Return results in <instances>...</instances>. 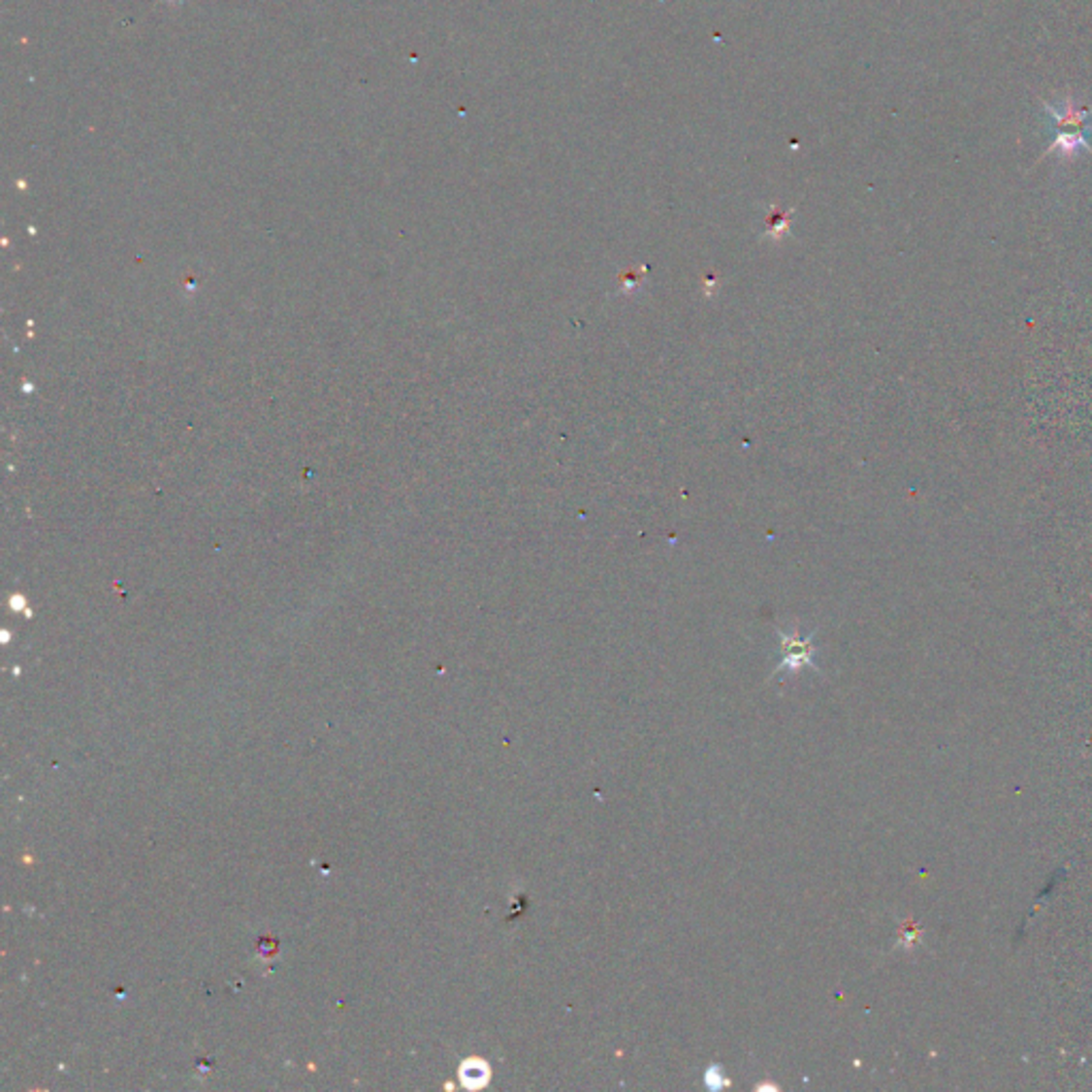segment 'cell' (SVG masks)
<instances>
[{
	"label": "cell",
	"mask_w": 1092,
	"mask_h": 1092,
	"mask_svg": "<svg viewBox=\"0 0 1092 1092\" xmlns=\"http://www.w3.org/2000/svg\"><path fill=\"white\" fill-rule=\"evenodd\" d=\"M779 636H781V647H784V659L777 666V672H796L802 666H813L816 668V649H813V636L809 638H800L798 631L794 629L791 634H786V631L779 629Z\"/></svg>",
	"instance_id": "1"
},
{
	"label": "cell",
	"mask_w": 1092,
	"mask_h": 1092,
	"mask_svg": "<svg viewBox=\"0 0 1092 1092\" xmlns=\"http://www.w3.org/2000/svg\"><path fill=\"white\" fill-rule=\"evenodd\" d=\"M462 1079L466 1086H472L478 1088L489 1082V1067L485 1063H478V1061H467L462 1069Z\"/></svg>",
	"instance_id": "2"
},
{
	"label": "cell",
	"mask_w": 1092,
	"mask_h": 1092,
	"mask_svg": "<svg viewBox=\"0 0 1092 1092\" xmlns=\"http://www.w3.org/2000/svg\"><path fill=\"white\" fill-rule=\"evenodd\" d=\"M634 286H638V277L629 273V275H626V282H624V286H621V293H629V291H631V288H634Z\"/></svg>",
	"instance_id": "3"
}]
</instances>
